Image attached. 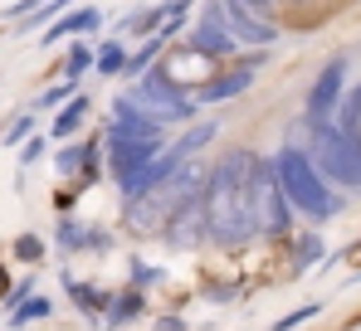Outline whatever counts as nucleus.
<instances>
[{"label":"nucleus","instance_id":"1","mask_svg":"<svg viewBox=\"0 0 361 331\" xmlns=\"http://www.w3.org/2000/svg\"><path fill=\"white\" fill-rule=\"evenodd\" d=\"M254 166H259L254 151H230L205 175V185H200V195H205L200 200V220L210 229V239L240 244V239L259 234V220H254Z\"/></svg>","mask_w":361,"mask_h":331},{"label":"nucleus","instance_id":"2","mask_svg":"<svg viewBox=\"0 0 361 331\" xmlns=\"http://www.w3.org/2000/svg\"><path fill=\"white\" fill-rule=\"evenodd\" d=\"M274 180H279V190H283V200L307 215V220H332L337 210H342V200L332 195V180L317 170V161L302 151V146H283L279 156H274Z\"/></svg>","mask_w":361,"mask_h":331},{"label":"nucleus","instance_id":"3","mask_svg":"<svg viewBox=\"0 0 361 331\" xmlns=\"http://www.w3.org/2000/svg\"><path fill=\"white\" fill-rule=\"evenodd\" d=\"M307 156L317 161V170L332 180V185H347V190H361V137L342 132L337 122H307Z\"/></svg>","mask_w":361,"mask_h":331},{"label":"nucleus","instance_id":"4","mask_svg":"<svg viewBox=\"0 0 361 331\" xmlns=\"http://www.w3.org/2000/svg\"><path fill=\"white\" fill-rule=\"evenodd\" d=\"M347 98V58H327L317 83L307 88V103H302V122H332L337 108Z\"/></svg>","mask_w":361,"mask_h":331},{"label":"nucleus","instance_id":"5","mask_svg":"<svg viewBox=\"0 0 361 331\" xmlns=\"http://www.w3.org/2000/svg\"><path fill=\"white\" fill-rule=\"evenodd\" d=\"M259 63H264V58H249V63H240V68H230V73H215V78L195 83V88H190V103L200 108V103H230V98H240L244 88L254 83Z\"/></svg>","mask_w":361,"mask_h":331},{"label":"nucleus","instance_id":"6","mask_svg":"<svg viewBox=\"0 0 361 331\" xmlns=\"http://www.w3.org/2000/svg\"><path fill=\"white\" fill-rule=\"evenodd\" d=\"M215 15H220V25H225L240 44H274V39H279V30H274L264 15L244 10V5H235V0H220V5H215Z\"/></svg>","mask_w":361,"mask_h":331},{"label":"nucleus","instance_id":"7","mask_svg":"<svg viewBox=\"0 0 361 331\" xmlns=\"http://www.w3.org/2000/svg\"><path fill=\"white\" fill-rule=\"evenodd\" d=\"M215 20H220V15H215ZM215 20H200V25H190V39H185L190 49H200L205 58H225V54H235V44H240V39H235L225 25H215Z\"/></svg>","mask_w":361,"mask_h":331},{"label":"nucleus","instance_id":"8","mask_svg":"<svg viewBox=\"0 0 361 331\" xmlns=\"http://www.w3.org/2000/svg\"><path fill=\"white\" fill-rule=\"evenodd\" d=\"M93 30H98V10H73V15H63L59 25L44 35V44H54L63 35H93Z\"/></svg>","mask_w":361,"mask_h":331},{"label":"nucleus","instance_id":"9","mask_svg":"<svg viewBox=\"0 0 361 331\" xmlns=\"http://www.w3.org/2000/svg\"><path fill=\"white\" fill-rule=\"evenodd\" d=\"M83 117H88V98H73V103L59 108V117H54V137H73Z\"/></svg>","mask_w":361,"mask_h":331},{"label":"nucleus","instance_id":"10","mask_svg":"<svg viewBox=\"0 0 361 331\" xmlns=\"http://www.w3.org/2000/svg\"><path fill=\"white\" fill-rule=\"evenodd\" d=\"M93 68H98V73H103V78H108V73H118V68H127V54H122L118 44H108V49H103V54L93 58Z\"/></svg>","mask_w":361,"mask_h":331},{"label":"nucleus","instance_id":"11","mask_svg":"<svg viewBox=\"0 0 361 331\" xmlns=\"http://www.w3.org/2000/svg\"><path fill=\"white\" fill-rule=\"evenodd\" d=\"M88 68H93V54H88V49H83V44H78V49H73V54H68V63H63V78H68V83H73V78H78V73H88Z\"/></svg>","mask_w":361,"mask_h":331},{"label":"nucleus","instance_id":"12","mask_svg":"<svg viewBox=\"0 0 361 331\" xmlns=\"http://www.w3.org/2000/svg\"><path fill=\"white\" fill-rule=\"evenodd\" d=\"M73 93V83H59V88H49V93H39V108H59L63 98Z\"/></svg>","mask_w":361,"mask_h":331},{"label":"nucleus","instance_id":"13","mask_svg":"<svg viewBox=\"0 0 361 331\" xmlns=\"http://www.w3.org/2000/svg\"><path fill=\"white\" fill-rule=\"evenodd\" d=\"M235 5H244V10H254V15H269L279 0H235Z\"/></svg>","mask_w":361,"mask_h":331},{"label":"nucleus","instance_id":"14","mask_svg":"<svg viewBox=\"0 0 361 331\" xmlns=\"http://www.w3.org/2000/svg\"><path fill=\"white\" fill-rule=\"evenodd\" d=\"M25 132H30V117H20V122H15V127H10V132H5V142H20V137H25Z\"/></svg>","mask_w":361,"mask_h":331}]
</instances>
